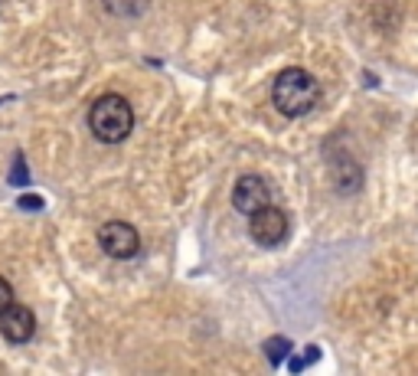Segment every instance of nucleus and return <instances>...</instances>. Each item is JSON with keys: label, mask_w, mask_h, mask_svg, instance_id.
I'll return each mask as SVG.
<instances>
[{"label": "nucleus", "mask_w": 418, "mask_h": 376, "mask_svg": "<svg viewBox=\"0 0 418 376\" xmlns=\"http://www.w3.org/2000/svg\"><path fill=\"white\" fill-rule=\"evenodd\" d=\"M317 98H321L317 79H314L307 69H298V65L278 72L275 86H271V102H275V108H278L284 118H300V115H307V111L317 105Z\"/></svg>", "instance_id": "1"}, {"label": "nucleus", "mask_w": 418, "mask_h": 376, "mask_svg": "<svg viewBox=\"0 0 418 376\" xmlns=\"http://www.w3.org/2000/svg\"><path fill=\"white\" fill-rule=\"evenodd\" d=\"M88 128L95 134L98 141H105V144H118L131 134L134 128V111H131L128 98L115 95V92H108V95H98L88 108Z\"/></svg>", "instance_id": "2"}, {"label": "nucleus", "mask_w": 418, "mask_h": 376, "mask_svg": "<svg viewBox=\"0 0 418 376\" xmlns=\"http://www.w3.org/2000/svg\"><path fill=\"white\" fill-rule=\"evenodd\" d=\"M248 233L262 249H275L288 239V216L278 206H262L258 213L248 216Z\"/></svg>", "instance_id": "3"}, {"label": "nucleus", "mask_w": 418, "mask_h": 376, "mask_svg": "<svg viewBox=\"0 0 418 376\" xmlns=\"http://www.w3.org/2000/svg\"><path fill=\"white\" fill-rule=\"evenodd\" d=\"M98 246L111 258H131V256H138L140 236L134 226L121 223V219H111V223H105L98 229Z\"/></svg>", "instance_id": "4"}, {"label": "nucleus", "mask_w": 418, "mask_h": 376, "mask_svg": "<svg viewBox=\"0 0 418 376\" xmlns=\"http://www.w3.org/2000/svg\"><path fill=\"white\" fill-rule=\"evenodd\" d=\"M271 203V190H268V183L262 180L258 173H246V177H239L236 183V190H232V206H236L239 213H258L262 206H268Z\"/></svg>", "instance_id": "5"}, {"label": "nucleus", "mask_w": 418, "mask_h": 376, "mask_svg": "<svg viewBox=\"0 0 418 376\" xmlns=\"http://www.w3.org/2000/svg\"><path fill=\"white\" fill-rule=\"evenodd\" d=\"M0 334H3L10 344H26L33 334H36V314H33L26 304H17V301H13L10 308L0 314Z\"/></svg>", "instance_id": "6"}, {"label": "nucleus", "mask_w": 418, "mask_h": 376, "mask_svg": "<svg viewBox=\"0 0 418 376\" xmlns=\"http://www.w3.org/2000/svg\"><path fill=\"white\" fill-rule=\"evenodd\" d=\"M330 173L340 194H353L356 187H360V167H356V161L346 150H333L330 154Z\"/></svg>", "instance_id": "7"}, {"label": "nucleus", "mask_w": 418, "mask_h": 376, "mask_svg": "<svg viewBox=\"0 0 418 376\" xmlns=\"http://www.w3.org/2000/svg\"><path fill=\"white\" fill-rule=\"evenodd\" d=\"M288 354H291V340H288V337H268V340H265V357H268L271 366H281Z\"/></svg>", "instance_id": "8"}, {"label": "nucleus", "mask_w": 418, "mask_h": 376, "mask_svg": "<svg viewBox=\"0 0 418 376\" xmlns=\"http://www.w3.org/2000/svg\"><path fill=\"white\" fill-rule=\"evenodd\" d=\"M105 3L108 13H115V17H128V13H140L147 7V0H102Z\"/></svg>", "instance_id": "9"}, {"label": "nucleus", "mask_w": 418, "mask_h": 376, "mask_svg": "<svg viewBox=\"0 0 418 376\" xmlns=\"http://www.w3.org/2000/svg\"><path fill=\"white\" fill-rule=\"evenodd\" d=\"M317 357H321V350H317V347H307V354L304 357H294V360H291V373H300V370H304L307 363H314Z\"/></svg>", "instance_id": "10"}, {"label": "nucleus", "mask_w": 418, "mask_h": 376, "mask_svg": "<svg viewBox=\"0 0 418 376\" xmlns=\"http://www.w3.org/2000/svg\"><path fill=\"white\" fill-rule=\"evenodd\" d=\"M10 183H13V187H26V183H30V173H26V167H23V157H17V161H13Z\"/></svg>", "instance_id": "11"}, {"label": "nucleus", "mask_w": 418, "mask_h": 376, "mask_svg": "<svg viewBox=\"0 0 418 376\" xmlns=\"http://www.w3.org/2000/svg\"><path fill=\"white\" fill-rule=\"evenodd\" d=\"M10 304H13V288H10V281L0 279V314L7 311Z\"/></svg>", "instance_id": "12"}, {"label": "nucleus", "mask_w": 418, "mask_h": 376, "mask_svg": "<svg viewBox=\"0 0 418 376\" xmlns=\"http://www.w3.org/2000/svg\"><path fill=\"white\" fill-rule=\"evenodd\" d=\"M20 206L23 210H43V200L40 196H20Z\"/></svg>", "instance_id": "13"}]
</instances>
